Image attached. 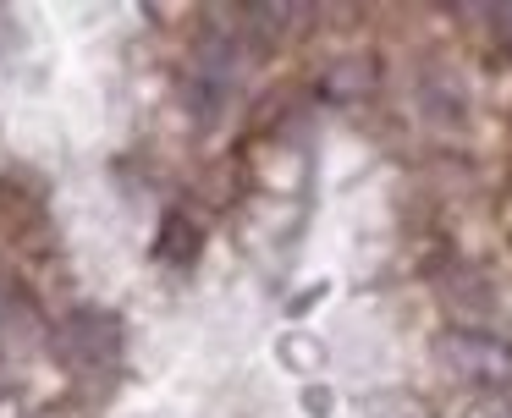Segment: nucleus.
<instances>
[{
	"instance_id": "obj_1",
	"label": "nucleus",
	"mask_w": 512,
	"mask_h": 418,
	"mask_svg": "<svg viewBox=\"0 0 512 418\" xmlns=\"http://www.w3.org/2000/svg\"><path fill=\"white\" fill-rule=\"evenodd\" d=\"M122 347H127V325L116 308H72L56 330L61 363L83 374H111L122 363Z\"/></svg>"
},
{
	"instance_id": "obj_2",
	"label": "nucleus",
	"mask_w": 512,
	"mask_h": 418,
	"mask_svg": "<svg viewBox=\"0 0 512 418\" xmlns=\"http://www.w3.org/2000/svg\"><path fill=\"white\" fill-rule=\"evenodd\" d=\"M441 358L452 374H463V380L474 385H512V347L496 336H485V330H446L441 336Z\"/></svg>"
},
{
	"instance_id": "obj_3",
	"label": "nucleus",
	"mask_w": 512,
	"mask_h": 418,
	"mask_svg": "<svg viewBox=\"0 0 512 418\" xmlns=\"http://www.w3.org/2000/svg\"><path fill=\"white\" fill-rule=\"evenodd\" d=\"M204 253V226L188 215V209H171L166 220H160L155 231V259L166 264V270H193Z\"/></svg>"
}]
</instances>
